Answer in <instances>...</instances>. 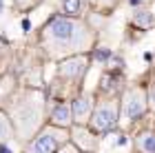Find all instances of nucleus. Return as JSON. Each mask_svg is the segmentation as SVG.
Returning <instances> with one entry per match:
<instances>
[{"label":"nucleus","mask_w":155,"mask_h":153,"mask_svg":"<svg viewBox=\"0 0 155 153\" xmlns=\"http://www.w3.org/2000/svg\"><path fill=\"white\" fill-rule=\"evenodd\" d=\"M47 36L58 47H75V45H82L87 40V31H84V25H80L73 18L55 16L47 29Z\"/></svg>","instance_id":"f257e3e1"},{"label":"nucleus","mask_w":155,"mask_h":153,"mask_svg":"<svg viewBox=\"0 0 155 153\" xmlns=\"http://www.w3.org/2000/svg\"><path fill=\"white\" fill-rule=\"evenodd\" d=\"M91 129H93V133H107L109 129L115 127L117 122V104L115 102H102L100 107H97L93 113H91Z\"/></svg>","instance_id":"f03ea898"},{"label":"nucleus","mask_w":155,"mask_h":153,"mask_svg":"<svg viewBox=\"0 0 155 153\" xmlns=\"http://www.w3.org/2000/svg\"><path fill=\"white\" fill-rule=\"evenodd\" d=\"M146 109V95L144 91H140V89H131L129 93L124 95V102H122V115L126 120H135L144 113Z\"/></svg>","instance_id":"7ed1b4c3"},{"label":"nucleus","mask_w":155,"mask_h":153,"mask_svg":"<svg viewBox=\"0 0 155 153\" xmlns=\"http://www.w3.org/2000/svg\"><path fill=\"white\" fill-rule=\"evenodd\" d=\"M62 135L58 138L55 131H42V133L31 142V153H55V149L60 147Z\"/></svg>","instance_id":"20e7f679"},{"label":"nucleus","mask_w":155,"mask_h":153,"mask_svg":"<svg viewBox=\"0 0 155 153\" xmlns=\"http://www.w3.org/2000/svg\"><path fill=\"white\" fill-rule=\"evenodd\" d=\"M84 71H87V58H82V55H75V58H69L64 62H60V69H58L60 75L71 78V80L82 78Z\"/></svg>","instance_id":"39448f33"},{"label":"nucleus","mask_w":155,"mask_h":153,"mask_svg":"<svg viewBox=\"0 0 155 153\" xmlns=\"http://www.w3.org/2000/svg\"><path fill=\"white\" fill-rule=\"evenodd\" d=\"M71 113H73V120L78 124H84L91 118V113H93V102H91L89 95H82V98H78L73 102L71 107Z\"/></svg>","instance_id":"423d86ee"},{"label":"nucleus","mask_w":155,"mask_h":153,"mask_svg":"<svg viewBox=\"0 0 155 153\" xmlns=\"http://www.w3.org/2000/svg\"><path fill=\"white\" fill-rule=\"evenodd\" d=\"M51 122L58 124V127H69V124L73 122L71 107H69V104H64V102L55 104V109H53V113H51Z\"/></svg>","instance_id":"0eeeda50"},{"label":"nucleus","mask_w":155,"mask_h":153,"mask_svg":"<svg viewBox=\"0 0 155 153\" xmlns=\"http://www.w3.org/2000/svg\"><path fill=\"white\" fill-rule=\"evenodd\" d=\"M137 149L142 153H155V133L153 131H144L137 138Z\"/></svg>","instance_id":"6e6552de"},{"label":"nucleus","mask_w":155,"mask_h":153,"mask_svg":"<svg viewBox=\"0 0 155 153\" xmlns=\"http://www.w3.org/2000/svg\"><path fill=\"white\" fill-rule=\"evenodd\" d=\"M133 22L137 27H142V29H149V27H155V18L149 11H137L135 16H133Z\"/></svg>","instance_id":"1a4fd4ad"},{"label":"nucleus","mask_w":155,"mask_h":153,"mask_svg":"<svg viewBox=\"0 0 155 153\" xmlns=\"http://www.w3.org/2000/svg\"><path fill=\"white\" fill-rule=\"evenodd\" d=\"M80 0H64V13H69V16H78L80 13Z\"/></svg>","instance_id":"9d476101"},{"label":"nucleus","mask_w":155,"mask_h":153,"mask_svg":"<svg viewBox=\"0 0 155 153\" xmlns=\"http://www.w3.org/2000/svg\"><path fill=\"white\" fill-rule=\"evenodd\" d=\"M7 135H9V124H7V120L2 115H0V140H5Z\"/></svg>","instance_id":"9b49d317"},{"label":"nucleus","mask_w":155,"mask_h":153,"mask_svg":"<svg viewBox=\"0 0 155 153\" xmlns=\"http://www.w3.org/2000/svg\"><path fill=\"white\" fill-rule=\"evenodd\" d=\"M95 58H97V60H107V58H109V51H107V49H100V51L95 53Z\"/></svg>","instance_id":"f8f14e48"},{"label":"nucleus","mask_w":155,"mask_h":153,"mask_svg":"<svg viewBox=\"0 0 155 153\" xmlns=\"http://www.w3.org/2000/svg\"><path fill=\"white\" fill-rule=\"evenodd\" d=\"M0 153H11V151L7 149V147H0Z\"/></svg>","instance_id":"ddd939ff"},{"label":"nucleus","mask_w":155,"mask_h":153,"mask_svg":"<svg viewBox=\"0 0 155 153\" xmlns=\"http://www.w3.org/2000/svg\"><path fill=\"white\" fill-rule=\"evenodd\" d=\"M153 107H155V93H153Z\"/></svg>","instance_id":"4468645a"}]
</instances>
